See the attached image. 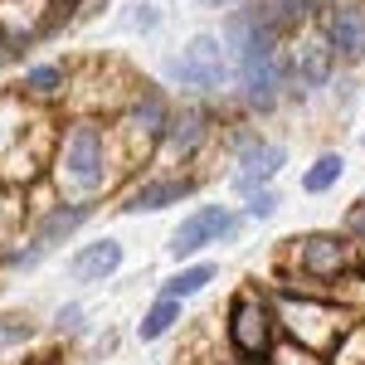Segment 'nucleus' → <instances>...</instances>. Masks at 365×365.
Returning <instances> with one entry per match:
<instances>
[{
    "label": "nucleus",
    "mask_w": 365,
    "mask_h": 365,
    "mask_svg": "<svg viewBox=\"0 0 365 365\" xmlns=\"http://www.w3.org/2000/svg\"><path fill=\"white\" fill-rule=\"evenodd\" d=\"M58 180L78 195H98L113 180V151H108V127L103 122H78L63 137V156H58Z\"/></svg>",
    "instance_id": "f257e3e1"
},
{
    "label": "nucleus",
    "mask_w": 365,
    "mask_h": 365,
    "mask_svg": "<svg viewBox=\"0 0 365 365\" xmlns=\"http://www.w3.org/2000/svg\"><path fill=\"white\" fill-rule=\"evenodd\" d=\"M273 336H278L273 307H268L258 292L234 297V307H229V351H234V361L239 365H268L273 346H278Z\"/></svg>",
    "instance_id": "f03ea898"
},
{
    "label": "nucleus",
    "mask_w": 365,
    "mask_h": 365,
    "mask_svg": "<svg viewBox=\"0 0 365 365\" xmlns=\"http://www.w3.org/2000/svg\"><path fill=\"white\" fill-rule=\"evenodd\" d=\"M234 73V58H229V44L220 34H195L180 54L166 63V78L180 88H200V93H215V88L229 83Z\"/></svg>",
    "instance_id": "7ed1b4c3"
},
{
    "label": "nucleus",
    "mask_w": 365,
    "mask_h": 365,
    "mask_svg": "<svg viewBox=\"0 0 365 365\" xmlns=\"http://www.w3.org/2000/svg\"><path fill=\"white\" fill-rule=\"evenodd\" d=\"M317 25L336 58H365V0H322Z\"/></svg>",
    "instance_id": "20e7f679"
},
{
    "label": "nucleus",
    "mask_w": 365,
    "mask_h": 365,
    "mask_svg": "<svg viewBox=\"0 0 365 365\" xmlns=\"http://www.w3.org/2000/svg\"><path fill=\"white\" fill-rule=\"evenodd\" d=\"M302 273L322 282H341V278H365V263L356 258V244L341 239V234H312L302 239V253H297Z\"/></svg>",
    "instance_id": "39448f33"
},
{
    "label": "nucleus",
    "mask_w": 365,
    "mask_h": 365,
    "mask_svg": "<svg viewBox=\"0 0 365 365\" xmlns=\"http://www.w3.org/2000/svg\"><path fill=\"white\" fill-rule=\"evenodd\" d=\"M234 215H229L225 205H205V210H195L190 220H180V229L170 234V253L175 258H190V253L210 249V244H220L225 234H234Z\"/></svg>",
    "instance_id": "423d86ee"
},
{
    "label": "nucleus",
    "mask_w": 365,
    "mask_h": 365,
    "mask_svg": "<svg viewBox=\"0 0 365 365\" xmlns=\"http://www.w3.org/2000/svg\"><path fill=\"white\" fill-rule=\"evenodd\" d=\"M282 166H287V151H282L278 141L249 137L244 146H239V175H234V185L249 195V190H258V185H268Z\"/></svg>",
    "instance_id": "0eeeda50"
},
{
    "label": "nucleus",
    "mask_w": 365,
    "mask_h": 365,
    "mask_svg": "<svg viewBox=\"0 0 365 365\" xmlns=\"http://www.w3.org/2000/svg\"><path fill=\"white\" fill-rule=\"evenodd\" d=\"M331 63H336V54L327 49V39H307V44H297L292 54L282 58L287 83H297V88H322L331 78Z\"/></svg>",
    "instance_id": "6e6552de"
},
{
    "label": "nucleus",
    "mask_w": 365,
    "mask_h": 365,
    "mask_svg": "<svg viewBox=\"0 0 365 365\" xmlns=\"http://www.w3.org/2000/svg\"><path fill=\"white\" fill-rule=\"evenodd\" d=\"M44 10L49 0H0V34L10 44H25L44 29Z\"/></svg>",
    "instance_id": "1a4fd4ad"
},
{
    "label": "nucleus",
    "mask_w": 365,
    "mask_h": 365,
    "mask_svg": "<svg viewBox=\"0 0 365 365\" xmlns=\"http://www.w3.org/2000/svg\"><path fill=\"white\" fill-rule=\"evenodd\" d=\"M205 132H210V117H205V108L166 113V127H161V137H166V146L175 151V156H190L200 141H205Z\"/></svg>",
    "instance_id": "9d476101"
},
{
    "label": "nucleus",
    "mask_w": 365,
    "mask_h": 365,
    "mask_svg": "<svg viewBox=\"0 0 365 365\" xmlns=\"http://www.w3.org/2000/svg\"><path fill=\"white\" fill-rule=\"evenodd\" d=\"M195 190V180H146L127 195V215H141V210H166V205H180V200Z\"/></svg>",
    "instance_id": "9b49d317"
},
{
    "label": "nucleus",
    "mask_w": 365,
    "mask_h": 365,
    "mask_svg": "<svg viewBox=\"0 0 365 365\" xmlns=\"http://www.w3.org/2000/svg\"><path fill=\"white\" fill-rule=\"evenodd\" d=\"M307 10H312L307 0H253V5H249V15H253L263 29H273L278 39L302 25V20H307Z\"/></svg>",
    "instance_id": "f8f14e48"
},
{
    "label": "nucleus",
    "mask_w": 365,
    "mask_h": 365,
    "mask_svg": "<svg viewBox=\"0 0 365 365\" xmlns=\"http://www.w3.org/2000/svg\"><path fill=\"white\" fill-rule=\"evenodd\" d=\"M117 263H122V244L117 239H103V244H93V249H83L73 263H68V273L78 282H98L108 278V273H117Z\"/></svg>",
    "instance_id": "ddd939ff"
},
{
    "label": "nucleus",
    "mask_w": 365,
    "mask_h": 365,
    "mask_svg": "<svg viewBox=\"0 0 365 365\" xmlns=\"http://www.w3.org/2000/svg\"><path fill=\"white\" fill-rule=\"evenodd\" d=\"M88 215H93V205H88V200H73V205H58L54 215H49V220L39 225V249H49L54 239H63V234H73V229L83 225Z\"/></svg>",
    "instance_id": "4468645a"
},
{
    "label": "nucleus",
    "mask_w": 365,
    "mask_h": 365,
    "mask_svg": "<svg viewBox=\"0 0 365 365\" xmlns=\"http://www.w3.org/2000/svg\"><path fill=\"white\" fill-rule=\"evenodd\" d=\"M29 132H34V122L25 117V108H20L15 98H0V156H5V151H15Z\"/></svg>",
    "instance_id": "2eb2a0df"
},
{
    "label": "nucleus",
    "mask_w": 365,
    "mask_h": 365,
    "mask_svg": "<svg viewBox=\"0 0 365 365\" xmlns=\"http://www.w3.org/2000/svg\"><path fill=\"white\" fill-rule=\"evenodd\" d=\"M341 175H346V161H341V151H327V156H317V166L302 175V190L307 195H327L331 185H336Z\"/></svg>",
    "instance_id": "dca6fc26"
},
{
    "label": "nucleus",
    "mask_w": 365,
    "mask_h": 365,
    "mask_svg": "<svg viewBox=\"0 0 365 365\" xmlns=\"http://www.w3.org/2000/svg\"><path fill=\"white\" fill-rule=\"evenodd\" d=\"M175 322H180V297H166V292H161V302H156V307L141 317L137 336H141V341H156V336H166Z\"/></svg>",
    "instance_id": "f3484780"
},
{
    "label": "nucleus",
    "mask_w": 365,
    "mask_h": 365,
    "mask_svg": "<svg viewBox=\"0 0 365 365\" xmlns=\"http://www.w3.org/2000/svg\"><path fill=\"white\" fill-rule=\"evenodd\" d=\"M63 88H68V73L54 68V63H39V68L25 73V98H58Z\"/></svg>",
    "instance_id": "a211bd4d"
},
{
    "label": "nucleus",
    "mask_w": 365,
    "mask_h": 365,
    "mask_svg": "<svg viewBox=\"0 0 365 365\" xmlns=\"http://www.w3.org/2000/svg\"><path fill=\"white\" fill-rule=\"evenodd\" d=\"M215 282V263H200V268H185V273H175V278L166 282V297H195V292H205Z\"/></svg>",
    "instance_id": "6ab92c4d"
},
{
    "label": "nucleus",
    "mask_w": 365,
    "mask_h": 365,
    "mask_svg": "<svg viewBox=\"0 0 365 365\" xmlns=\"http://www.w3.org/2000/svg\"><path fill=\"white\" fill-rule=\"evenodd\" d=\"M331 346H336V351H331V365H365V322L346 327Z\"/></svg>",
    "instance_id": "aec40b11"
},
{
    "label": "nucleus",
    "mask_w": 365,
    "mask_h": 365,
    "mask_svg": "<svg viewBox=\"0 0 365 365\" xmlns=\"http://www.w3.org/2000/svg\"><path fill=\"white\" fill-rule=\"evenodd\" d=\"M132 127H137V132H161V127H166V103H161V93H146L137 108H132Z\"/></svg>",
    "instance_id": "412c9836"
},
{
    "label": "nucleus",
    "mask_w": 365,
    "mask_h": 365,
    "mask_svg": "<svg viewBox=\"0 0 365 365\" xmlns=\"http://www.w3.org/2000/svg\"><path fill=\"white\" fill-rule=\"evenodd\" d=\"M268 365H327V361H322L312 346H302V341H282V346H273Z\"/></svg>",
    "instance_id": "4be33fe9"
},
{
    "label": "nucleus",
    "mask_w": 365,
    "mask_h": 365,
    "mask_svg": "<svg viewBox=\"0 0 365 365\" xmlns=\"http://www.w3.org/2000/svg\"><path fill=\"white\" fill-rule=\"evenodd\" d=\"M20 225H25V205H20V195H10L0 185V239H10Z\"/></svg>",
    "instance_id": "5701e85b"
},
{
    "label": "nucleus",
    "mask_w": 365,
    "mask_h": 365,
    "mask_svg": "<svg viewBox=\"0 0 365 365\" xmlns=\"http://www.w3.org/2000/svg\"><path fill=\"white\" fill-rule=\"evenodd\" d=\"M273 210H278V195L273 190H249V220H273Z\"/></svg>",
    "instance_id": "b1692460"
},
{
    "label": "nucleus",
    "mask_w": 365,
    "mask_h": 365,
    "mask_svg": "<svg viewBox=\"0 0 365 365\" xmlns=\"http://www.w3.org/2000/svg\"><path fill=\"white\" fill-rule=\"evenodd\" d=\"M351 234H361V239H365V200L351 210Z\"/></svg>",
    "instance_id": "393cba45"
},
{
    "label": "nucleus",
    "mask_w": 365,
    "mask_h": 365,
    "mask_svg": "<svg viewBox=\"0 0 365 365\" xmlns=\"http://www.w3.org/2000/svg\"><path fill=\"white\" fill-rule=\"evenodd\" d=\"M205 5H234V0H205Z\"/></svg>",
    "instance_id": "a878e982"
},
{
    "label": "nucleus",
    "mask_w": 365,
    "mask_h": 365,
    "mask_svg": "<svg viewBox=\"0 0 365 365\" xmlns=\"http://www.w3.org/2000/svg\"><path fill=\"white\" fill-rule=\"evenodd\" d=\"M307 5H312V10H317V5H322V0H307Z\"/></svg>",
    "instance_id": "bb28decb"
},
{
    "label": "nucleus",
    "mask_w": 365,
    "mask_h": 365,
    "mask_svg": "<svg viewBox=\"0 0 365 365\" xmlns=\"http://www.w3.org/2000/svg\"><path fill=\"white\" fill-rule=\"evenodd\" d=\"M63 5H78V0H63Z\"/></svg>",
    "instance_id": "cd10ccee"
},
{
    "label": "nucleus",
    "mask_w": 365,
    "mask_h": 365,
    "mask_svg": "<svg viewBox=\"0 0 365 365\" xmlns=\"http://www.w3.org/2000/svg\"><path fill=\"white\" fill-rule=\"evenodd\" d=\"M361 141H365V137H361Z\"/></svg>",
    "instance_id": "c85d7f7f"
}]
</instances>
